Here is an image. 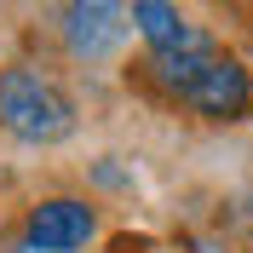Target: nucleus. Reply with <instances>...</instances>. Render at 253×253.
<instances>
[{"mask_svg":"<svg viewBox=\"0 0 253 253\" xmlns=\"http://www.w3.org/2000/svg\"><path fill=\"white\" fill-rule=\"evenodd\" d=\"M150 69L161 75V86H167L178 104H190V110L207 115V121H236V115H248V104H253L248 69H242L236 58H224L213 41L196 46V52L150 58Z\"/></svg>","mask_w":253,"mask_h":253,"instance_id":"f257e3e1","label":"nucleus"},{"mask_svg":"<svg viewBox=\"0 0 253 253\" xmlns=\"http://www.w3.org/2000/svg\"><path fill=\"white\" fill-rule=\"evenodd\" d=\"M0 126L17 144H58L75 132V104L41 69H0Z\"/></svg>","mask_w":253,"mask_h":253,"instance_id":"f03ea898","label":"nucleus"},{"mask_svg":"<svg viewBox=\"0 0 253 253\" xmlns=\"http://www.w3.org/2000/svg\"><path fill=\"white\" fill-rule=\"evenodd\" d=\"M126 35V0H63V46L75 58H110Z\"/></svg>","mask_w":253,"mask_h":253,"instance_id":"7ed1b4c3","label":"nucleus"},{"mask_svg":"<svg viewBox=\"0 0 253 253\" xmlns=\"http://www.w3.org/2000/svg\"><path fill=\"white\" fill-rule=\"evenodd\" d=\"M98 230V213L81 196H46V202L29 207V224H23V242H35V248L46 253H75L86 248Z\"/></svg>","mask_w":253,"mask_h":253,"instance_id":"20e7f679","label":"nucleus"},{"mask_svg":"<svg viewBox=\"0 0 253 253\" xmlns=\"http://www.w3.org/2000/svg\"><path fill=\"white\" fill-rule=\"evenodd\" d=\"M126 17H132V29L144 35L150 58H167V52H196V46H207V35L196 29V23H184V12H178L173 0H126Z\"/></svg>","mask_w":253,"mask_h":253,"instance_id":"39448f33","label":"nucleus"},{"mask_svg":"<svg viewBox=\"0 0 253 253\" xmlns=\"http://www.w3.org/2000/svg\"><path fill=\"white\" fill-rule=\"evenodd\" d=\"M12 253H46V248H35V242H17V248Z\"/></svg>","mask_w":253,"mask_h":253,"instance_id":"423d86ee","label":"nucleus"},{"mask_svg":"<svg viewBox=\"0 0 253 253\" xmlns=\"http://www.w3.org/2000/svg\"><path fill=\"white\" fill-rule=\"evenodd\" d=\"M190 253H224V248H213V242H196V248H190Z\"/></svg>","mask_w":253,"mask_h":253,"instance_id":"0eeeda50","label":"nucleus"}]
</instances>
